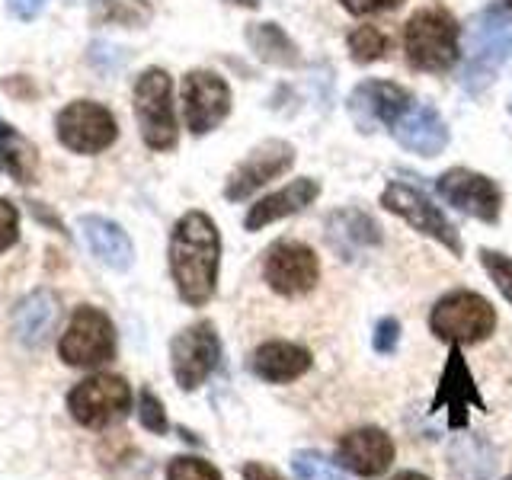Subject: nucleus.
<instances>
[{
	"label": "nucleus",
	"instance_id": "nucleus-30",
	"mask_svg": "<svg viewBox=\"0 0 512 480\" xmlns=\"http://www.w3.org/2000/svg\"><path fill=\"white\" fill-rule=\"evenodd\" d=\"M480 263H484L487 276H490L493 285L503 292V298L512 304V256H506V253H500V250L484 247V250H480Z\"/></svg>",
	"mask_w": 512,
	"mask_h": 480
},
{
	"label": "nucleus",
	"instance_id": "nucleus-15",
	"mask_svg": "<svg viewBox=\"0 0 512 480\" xmlns=\"http://www.w3.org/2000/svg\"><path fill=\"white\" fill-rule=\"evenodd\" d=\"M474 410H487L484 397H480L477 384L468 372V362L461 356V346L452 343V356L442 372L439 391L432 397V413H448V429H468V413Z\"/></svg>",
	"mask_w": 512,
	"mask_h": 480
},
{
	"label": "nucleus",
	"instance_id": "nucleus-31",
	"mask_svg": "<svg viewBox=\"0 0 512 480\" xmlns=\"http://www.w3.org/2000/svg\"><path fill=\"white\" fill-rule=\"evenodd\" d=\"M167 480H221V474L202 458H173L167 468Z\"/></svg>",
	"mask_w": 512,
	"mask_h": 480
},
{
	"label": "nucleus",
	"instance_id": "nucleus-41",
	"mask_svg": "<svg viewBox=\"0 0 512 480\" xmlns=\"http://www.w3.org/2000/svg\"><path fill=\"white\" fill-rule=\"evenodd\" d=\"M509 112H512V96H509Z\"/></svg>",
	"mask_w": 512,
	"mask_h": 480
},
{
	"label": "nucleus",
	"instance_id": "nucleus-18",
	"mask_svg": "<svg viewBox=\"0 0 512 480\" xmlns=\"http://www.w3.org/2000/svg\"><path fill=\"white\" fill-rule=\"evenodd\" d=\"M394 138L400 148H407L420 157H436L445 151L448 144V128L442 122V116L432 106H416L407 109L404 116L394 122Z\"/></svg>",
	"mask_w": 512,
	"mask_h": 480
},
{
	"label": "nucleus",
	"instance_id": "nucleus-36",
	"mask_svg": "<svg viewBox=\"0 0 512 480\" xmlns=\"http://www.w3.org/2000/svg\"><path fill=\"white\" fill-rule=\"evenodd\" d=\"M244 480H285V477L276 468H269V464L250 461V464H244Z\"/></svg>",
	"mask_w": 512,
	"mask_h": 480
},
{
	"label": "nucleus",
	"instance_id": "nucleus-32",
	"mask_svg": "<svg viewBox=\"0 0 512 480\" xmlns=\"http://www.w3.org/2000/svg\"><path fill=\"white\" fill-rule=\"evenodd\" d=\"M138 420H141V426L144 429H151V432H157V436H164L167 432V413H164V404L151 394V391H141V397H138Z\"/></svg>",
	"mask_w": 512,
	"mask_h": 480
},
{
	"label": "nucleus",
	"instance_id": "nucleus-19",
	"mask_svg": "<svg viewBox=\"0 0 512 480\" xmlns=\"http://www.w3.org/2000/svg\"><path fill=\"white\" fill-rule=\"evenodd\" d=\"M320 196V183L317 180H308V176H301V180H292L288 186H282L279 192H272V196L260 199L250 212H247V231H263L266 224L279 221V218H288V215H298L304 212L308 205H314V199Z\"/></svg>",
	"mask_w": 512,
	"mask_h": 480
},
{
	"label": "nucleus",
	"instance_id": "nucleus-26",
	"mask_svg": "<svg viewBox=\"0 0 512 480\" xmlns=\"http://www.w3.org/2000/svg\"><path fill=\"white\" fill-rule=\"evenodd\" d=\"M0 160L20 183H32V176H36V148L20 132H13L7 122H0Z\"/></svg>",
	"mask_w": 512,
	"mask_h": 480
},
{
	"label": "nucleus",
	"instance_id": "nucleus-7",
	"mask_svg": "<svg viewBox=\"0 0 512 480\" xmlns=\"http://www.w3.org/2000/svg\"><path fill=\"white\" fill-rule=\"evenodd\" d=\"M61 359L77 368L103 365L116 356V330L100 308H77L68 330L61 336Z\"/></svg>",
	"mask_w": 512,
	"mask_h": 480
},
{
	"label": "nucleus",
	"instance_id": "nucleus-1",
	"mask_svg": "<svg viewBox=\"0 0 512 480\" xmlns=\"http://www.w3.org/2000/svg\"><path fill=\"white\" fill-rule=\"evenodd\" d=\"M221 237L205 212H186L170 234V272L176 292L192 308L212 301L218 282Z\"/></svg>",
	"mask_w": 512,
	"mask_h": 480
},
{
	"label": "nucleus",
	"instance_id": "nucleus-3",
	"mask_svg": "<svg viewBox=\"0 0 512 480\" xmlns=\"http://www.w3.org/2000/svg\"><path fill=\"white\" fill-rule=\"evenodd\" d=\"M509 58H512L509 16L496 7L477 13L468 26V64H464V77H461L464 90L480 93L503 71V64Z\"/></svg>",
	"mask_w": 512,
	"mask_h": 480
},
{
	"label": "nucleus",
	"instance_id": "nucleus-14",
	"mask_svg": "<svg viewBox=\"0 0 512 480\" xmlns=\"http://www.w3.org/2000/svg\"><path fill=\"white\" fill-rule=\"evenodd\" d=\"M410 106V90L391 84V80H365L349 93V116L365 135H372L381 125H394Z\"/></svg>",
	"mask_w": 512,
	"mask_h": 480
},
{
	"label": "nucleus",
	"instance_id": "nucleus-10",
	"mask_svg": "<svg viewBox=\"0 0 512 480\" xmlns=\"http://www.w3.org/2000/svg\"><path fill=\"white\" fill-rule=\"evenodd\" d=\"M119 135V125L112 112L93 100H77L61 109L58 116V138L64 148L77 154H100Z\"/></svg>",
	"mask_w": 512,
	"mask_h": 480
},
{
	"label": "nucleus",
	"instance_id": "nucleus-37",
	"mask_svg": "<svg viewBox=\"0 0 512 480\" xmlns=\"http://www.w3.org/2000/svg\"><path fill=\"white\" fill-rule=\"evenodd\" d=\"M42 7H45V0H10V10L20 16V20H32V16H39Z\"/></svg>",
	"mask_w": 512,
	"mask_h": 480
},
{
	"label": "nucleus",
	"instance_id": "nucleus-25",
	"mask_svg": "<svg viewBox=\"0 0 512 480\" xmlns=\"http://www.w3.org/2000/svg\"><path fill=\"white\" fill-rule=\"evenodd\" d=\"M247 42L256 52V58L266 64H276V68H298L301 64L298 45L276 23H253L247 29Z\"/></svg>",
	"mask_w": 512,
	"mask_h": 480
},
{
	"label": "nucleus",
	"instance_id": "nucleus-12",
	"mask_svg": "<svg viewBox=\"0 0 512 480\" xmlns=\"http://www.w3.org/2000/svg\"><path fill=\"white\" fill-rule=\"evenodd\" d=\"M436 189L448 205H455L458 212L471 215L477 221L493 224L500 218V205H503L500 186L484 173L468 170V167H452L448 173L439 176Z\"/></svg>",
	"mask_w": 512,
	"mask_h": 480
},
{
	"label": "nucleus",
	"instance_id": "nucleus-21",
	"mask_svg": "<svg viewBox=\"0 0 512 480\" xmlns=\"http://www.w3.org/2000/svg\"><path fill=\"white\" fill-rule=\"evenodd\" d=\"M80 231H84L87 247L93 250V256L100 263L112 266V269H128L135 260V247L128 234L119 228L116 221L100 218V215H87L80 218Z\"/></svg>",
	"mask_w": 512,
	"mask_h": 480
},
{
	"label": "nucleus",
	"instance_id": "nucleus-34",
	"mask_svg": "<svg viewBox=\"0 0 512 480\" xmlns=\"http://www.w3.org/2000/svg\"><path fill=\"white\" fill-rule=\"evenodd\" d=\"M16 237H20V218H16V208L0 199V250L13 247Z\"/></svg>",
	"mask_w": 512,
	"mask_h": 480
},
{
	"label": "nucleus",
	"instance_id": "nucleus-4",
	"mask_svg": "<svg viewBox=\"0 0 512 480\" xmlns=\"http://www.w3.org/2000/svg\"><path fill=\"white\" fill-rule=\"evenodd\" d=\"M432 333L445 343L474 346L484 343L496 327L493 304L477 292H448L436 301V308L429 314Z\"/></svg>",
	"mask_w": 512,
	"mask_h": 480
},
{
	"label": "nucleus",
	"instance_id": "nucleus-42",
	"mask_svg": "<svg viewBox=\"0 0 512 480\" xmlns=\"http://www.w3.org/2000/svg\"><path fill=\"white\" fill-rule=\"evenodd\" d=\"M0 167H4V160H0Z\"/></svg>",
	"mask_w": 512,
	"mask_h": 480
},
{
	"label": "nucleus",
	"instance_id": "nucleus-5",
	"mask_svg": "<svg viewBox=\"0 0 512 480\" xmlns=\"http://www.w3.org/2000/svg\"><path fill=\"white\" fill-rule=\"evenodd\" d=\"M135 119L141 138L154 151H170L176 144V116H173V84L170 74L151 68L135 84Z\"/></svg>",
	"mask_w": 512,
	"mask_h": 480
},
{
	"label": "nucleus",
	"instance_id": "nucleus-40",
	"mask_svg": "<svg viewBox=\"0 0 512 480\" xmlns=\"http://www.w3.org/2000/svg\"><path fill=\"white\" fill-rule=\"evenodd\" d=\"M503 4H506V10L512 13V0H503Z\"/></svg>",
	"mask_w": 512,
	"mask_h": 480
},
{
	"label": "nucleus",
	"instance_id": "nucleus-20",
	"mask_svg": "<svg viewBox=\"0 0 512 480\" xmlns=\"http://www.w3.org/2000/svg\"><path fill=\"white\" fill-rule=\"evenodd\" d=\"M311 352L298 346V343H282V340H272L263 343L260 349L253 352V375L263 378L269 384H285V381H295L311 368Z\"/></svg>",
	"mask_w": 512,
	"mask_h": 480
},
{
	"label": "nucleus",
	"instance_id": "nucleus-22",
	"mask_svg": "<svg viewBox=\"0 0 512 480\" xmlns=\"http://www.w3.org/2000/svg\"><path fill=\"white\" fill-rule=\"evenodd\" d=\"M448 468L458 480H490L496 471V452L484 436L464 432L448 445Z\"/></svg>",
	"mask_w": 512,
	"mask_h": 480
},
{
	"label": "nucleus",
	"instance_id": "nucleus-29",
	"mask_svg": "<svg viewBox=\"0 0 512 480\" xmlns=\"http://www.w3.org/2000/svg\"><path fill=\"white\" fill-rule=\"evenodd\" d=\"M292 471L298 480H346L343 471L333 461H327L317 452H295L292 455Z\"/></svg>",
	"mask_w": 512,
	"mask_h": 480
},
{
	"label": "nucleus",
	"instance_id": "nucleus-35",
	"mask_svg": "<svg viewBox=\"0 0 512 480\" xmlns=\"http://www.w3.org/2000/svg\"><path fill=\"white\" fill-rule=\"evenodd\" d=\"M340 4L352 16H368V13H384V10H397L404 0H340Z\"/></svg>",
	"mask_w": 512,
	"mask_h": 480
},
{
	"label": "nucleus",
	"instance_id": "nucleus-33",
	"mask_svg": "<svg viewBox=\"0 0 512 480\" xmlns=\"http://www.w3.org/2000/svg\"><path fill=\"white\" fill-rule=\"evenodd\" d=\"M397 343H400V320L397 317H381L378 327H375V336H372L375 352L388 356V352L397 349Z\"/></svg>",
	"mask_w": 512,
	"mask_h": 480
},
{
	"label": "nucleus",
	"instance_id": "nucleus-23",
	"mask_svg": "<svg viewBox=\"0 0 512 480\" xmlns=\"http://www.w3.org/2000/svg\"><path fill=\"white\" fill-rule=\"evenodd\" d=\"M327 237H330L333 250H340L343 256H352L356 250L378 247L381 244V228L365 212H356V208H343V212L330 215Z\"/></svg>",
	"mask_w": 512,
	"mask_h": 480
},
{
	"label": "nucleus",
	"instance_id": "nucleus-28",
	"mask_svg": "<svg viewBox=\"0 0 512 480\" xmlns=\"http://www.w3.org/2000/svg\"><path fill=\"white\" fill-rule=\"evenodd\" d=\"M349 55L352 61L359 64H372L378 58H384V52H388V36L378 29V26H359L349 32Z\"/></svg>",
	"mask_w": 512,
	"mask_h": 480
},
{
	"label": "nucleus",
	"instance_id": "nucleus-24",
	"mask_svg": "<svg viewBox=\"0 0 512 480\" xmlns=\"http://www.w3.org/2000/svg\"><path fill=\"white\" fill-rule=\"evenodd\" d=\"M58 320V298L52 292H32L13 314V333L26 346H39Z\"/></svg>",
	"mask_w": 512,
	"mask_h": 480
},
{
	"label": "nucleus",
	"instance_id": "nucleus-6",
	"mask_svg": "<svg viewBox=\"0 0 512 480\" xmlns=\"http://www.w3.org/2000/svg\"><path fill=\"white\" fill-rule=\"evenodd\" d=\"M68 410L80 426H112L132 410V388L119 375H90L68 394Z\"/></svg>",
	"mask_w": 512,
	"mask_h": 480
},
{
	"label": "nucleus",
	"instance_id": "nucleus-8",
	"mask_svg": "<svg viewBox=\"0 0 512 480\" xmlns=\"http://www.w3.org/2000/svg\"><path fill=\"white\" fill-rule=\"evenodd\" d=\"M381 205L388 208V212H394L397 218H404L413 231H420L436 240V244H442L445 250H452V256H461L458 228L439 212V205H432L423 196L420 189H413L407 183H391L381 192Z\"/></svg>",
	"mask_w": 512,
	"mask_h": 480
},
{
	"label": "nucleus",
	"instance_id": "nucleus-2",
	"mask_svg": "<svg viewBox=\"0 0 512 480\" xmlns=\"http://www.w3.org/2000/svg\"><path fill=\"white\" fill-rule=\"evenodd\" d=\"M458 39L461 29L452 13H445L439 7H426L420 13H413L404 29V52L410 68L429 74L448 71L461 55Z\"/></svg>",
	"mask_w": 512,
	"mask_h": 480
},
{
	"label": "nucleus",
	"instance_id": "nucleus-9",
	"mask_svg": "<svg viewBox=\"0 0 512 480\" xmlns=\"http://www.w3.org/2000/svg\"><path fill=\"white\" fill-rule=\"evenodd\" d=\"M263 279L276 295L298 298L308 295L320 279V263L308 244L301 240H276L266 250L263 260Z\"/></svg>",
	"mask_w": 512,
	"mask_h": 480
},
{
	"label": "nucleus",
	"instance_id": "nucleus-39",
	"mask_svg": "<svg viewBox=\"0 0 512 480\" xmlns=\"http://www.w3.org/2000/svg\"><path fill=\"white\" fill-rule=\"evenodd\" d=\"M231 4H237V7H256V4H260V0H231Z\"/></svg>",
	"mask_w": 512,
	"mask_h": 480
},
{
	"label": "nucleus",
	"instance_id": "nucleus-43",
	"mask_svg": "<svg viewBox=\"0 0 512 480\" xmlns=\"http://www.w3.org/2000/svg\"><path fill=\"white\" fill-rule=\"evenodd\" d=\"M506 480H512V477H506Z\"/></svg>",
	"mask_w": 512,
	"mask_h": 480
},
{
	"label": "nucleus",
	"instance_id": "nucleus-27",
	"mask_svg": "<svg viewBox=\"0 0 512 480\" xmlns=\"http://www.w3.org/2000/svg\"><path fill=\"white\" fill-rule=\"evenodd\" d=\"M93 16L112 26H144L154 16L148 0H96Z\"/></svg>",
	"mask_w": 512,
	"mask_h": 480
},
{
	"label": "nucleus",
	"instance_id": "nucleus-16",
	"mask_svg": "<svg viewBox=\"0 0 512 480\" xmlns=\"http://www.w3.org/2000/svg\"><path fill=\"white\" fill-rule=\"evenodd\" d=\"M295 164V148L285 141H266L260 148H253L247 154V160L240 164L231 176H228V186H224V196L231 202H244L250 199L256 189H263L269 180L282 176L288 167Z\"/></svg>",
	"mask_w": 512,
	"mask_h": 480
},
{
	"label": "nucleus",
	"instance_id": "nucleus-13",
	"mask_svg": "<svg viewBox=\"0 0 512 480\" xmlns=\"http://www.w3.org/2000/svg\"><path fill=\"white\" fill-rule=\"evenodd\" d=\"M183 112L192 135H205L218 128L231 112V90L224 77L212 71H192L183 80Z\"/></svg>",
	"mask_w": 512,
	"mask_h": 480
},
{
	"label": "nucleus",
	"instance_id": "nucleus-11",
	"mask_svg": "<svg viewBox=\"0 0 512 480\" xmlns=\"http://www.w3.org/2000/svg\"><path fill=\"white\" fill-rule=\"evenodd\" d=\"M173 378L183 391H196L199 384L215 372L221 359V343L212 324H192L186 327L170 346Z\"/></svg>",
	"mask_w": 512,
	"mask_h": 480
},
{
	"label": "nucleus",
	"instance_id": "nucleus-38",
	"mask_svg": "<svg viewBox=\"0 0 512 480\" xmlns=\"http://www.w3.org/2000/svg\"><path fill=\"white\" fill-rule=\"evenodd\" d=\"M391 480H429V477L420 474V471H400V474H394Z\"/></svg>",
	"mask_w": 512,
	"mask_h": 480
},
{
	"label": "nucleus",
	"instance_id": "nucleus-17",
	"mask_svg": "<svg viewBox=\"0 0 512 480\" xmlns=\"http://www.w3.org/2000/svg\"><path fill=\"white\" fill-rule=\"evenodd\" d=\"M336 461H340V468L359 474V477H378L391 468L394 442L388 432L378 426L352 429L336 442Z\"/></svg>",
	"mask_w": 512,
	"mask_h": 480
}]
</instances>
